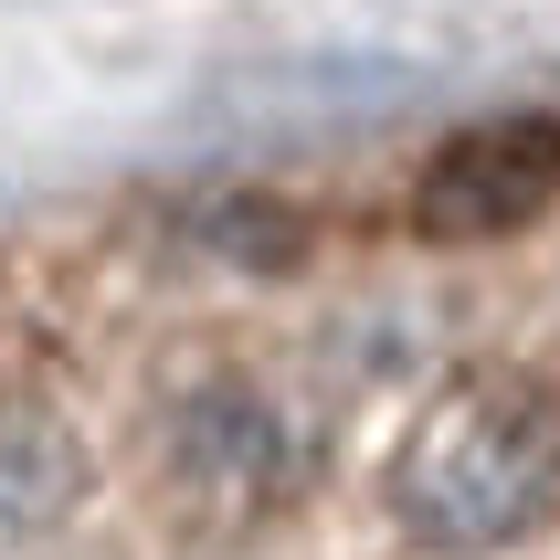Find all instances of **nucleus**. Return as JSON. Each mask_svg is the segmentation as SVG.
<instances>
[{"label": "nucleus", "instance_id": "20e7f679", "mask_svg": "<svg viewBox=\"0 0 560 560\" xmlns=\"http://www.w3.org/2000/svg\"><path fill=\"white\" fill-rule=\"evenodd\" d=\"M95 487L74 412L43 392H0V560H43Z\"/></svg>", "mask_w": 560, "mask_h": 560}, {"label": "nucleus", "instance_id": "7ed1b4c3", "mask_svg": "<svg viewBox=\"0 0 560 560\" xmlns=\"http://www.w3.org/2000/svg\"><path fill=\"white\" fill-rule=\"evenodd\" d=\"M550 201H560V117L550 106L476 117L412 170V233L423 244H498V233H529Z\"/></svg>", "mask_w": 560, "mask_h": 560}, {"label": "nucleus", "instance_id": "f03ea898", "mask_svg": "<svg viewBox=\"0 0 560 560\" xmlns=\"http://www.w3.org/2000/svg\"><path fill=\"white\" fill-rule=\"evenodd\" d=\"M307 466H317V434L265 371H201L159 412V487L180 508H201L212 529L276 518L307 487Z\"/></svg>", "mask_w": 560, "mask_h": 560}, {"label": "nucleus", "instance_id": "f257e3e1", "mask_svg": "<svg viewBox=\"0 0 560 560\" xmlns=\"http://www.w3.org/2000/svg\"><path fill=\"white\" fill-rule=\"evenodd\" d=\"M381 508L412 550L444 560L518 550L560 508V392L539 371H455L402 423L381 466Z\"/></svg>", "mask_w": 560, "mask_h": 560}]
</instances>
